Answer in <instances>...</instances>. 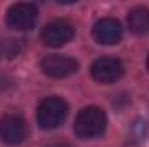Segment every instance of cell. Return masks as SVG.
I'll return each mask as SVG.
<instances>
[{
    "instance_id": "1",
    "label": "cell",
    "mask_w": 149,
    "mask_h": 147,
    "mask_svg": "<svg viewBox=\"0 0 149 147\" xmlns=\"http://www.w3.org/2000/svg\"><path fill=\"white\" fill-rule=\"evenodd\" d=\"M106 125H108L106 112L97 106H88L78 112L73 128L78 139L90 140L101 137L106 132Z\"/></svg>"
},
{
    "instance_id": "2",
    "label": "cell",
    "mask_w": 149,
    "mask_h": 147,
    "mask_svg": "<svg viewBox=\"0 0 149 147\" xmlns=\"http://www.w3.org/2000/svg\"><path fill=\"white\" fill-rule=\"evenodd\" d=\"M68 114V104L61 97H47L40 102L37 111V121L40 128L52 130L57 128Z\"/></svg>"
},
{
    "instance_id": "3",
    "label": "cell",
    "mask_w": 149,
    "mask_h": 147,
    "mask_svg": "<svg viewBox=\"0 0 149 147\" xmlns=\"http://www.w3.org/2000/svg\"><path fill=\"white\" fill-rule=\"evenodd\" d=\"M38 10L33 3H14L9 10H7V24L12 30H19V31H26L31 30L37 23Z\"/></svg>"
},
{
    "instance_id": "4",
    "label": "cell",
    "mask_w": 149,
    "mask_h": 147,
    "mask_svg": "<svg viewBox=\"0 0 149 147\" xmlns=\"http://www.w3.org/2000/svg\"><path fill=\"white\" fill-rule=\"evenodd\" d=\"M123 73H125V68L121 61L114 57H101L92 64V78L104 85L118 81L123 76Z\"/></svg>"
},
{
    "instance_id": "5",
    "label": "cell",
    "mask_w": 149,
    "mask_h": 147,
    "mask_svg": "<svg viewBox=\"0 0 149 147\" xmlns=\"http://www.w3.org/2000/svg\"><path fill=\"white\" fill-rule=\"evenodd\" d=\"M76 69H78V62L70 55L52 54L42 59V71L50 78H66L76 73Z\"/></svg>"
},
{
    "instance_id": "6",
    "label": "cell",
    "mask_w": 149,
    "mask_h": 147,
    "mask_svg": "<svg viewBox=\"0 0 149 147\" xmlns=\"http://www.w3.org/2000/svg\"><path fill=\"white\" fill-rule=\"evenodd\" d=\"M73 35H74L73 26L68 21H63V19L50 21L42 30V40L49 47H61V45L68 43L73 38Z\"/></svg>"
},
{
    "instance_id": "7",
    "label": "cell",
    "mask_w": 149,
    "mask_h": 147,
    "mask_svg": "<svg viewBox=\"0 0 149 147\" xmlns=\"http://www.w3.org/2000/svg\"><path fill=\"white\" fill-rule=\"evenodd\" d=\"M0 139L5 144L16 146L26 139V123L21 116L7 114L0 119Z\"/></svg>"
},
{
    "instance_id": "8",
    "label": "cell",
    "mask_w": 149,
    "mask_h": 147,
    "mask_svg": "<svg viewBox=\"0 0 149 147\" xmlns=\"http://www.w3.org/2000/svg\"><path fill=\"white\" fill-rule=\"evenodd\" d=\"M92 35L95 38V42H99L102 45H114L121 40L123 28H121L120 21H116L114 17H102L94 24Z\"/></svg>"
},
{
    "instance_id": "9",
    "label": "cell",
    "mask_w": 149,
    "mask_h": 147,
    "mask_svg": "<svg viewBox=\"0 0 149 147\" xmlns=\"http://www.w3.org/2000/svg\"><path fill=\"white\" fill-rule=\"evenodd\" d=\"M128 28L135 35H144L149 31V9L148 7H135L128 14Z\"/></svg>"
},
{
    "instance_id": "10",
    "label": "cell",
    "mask_w": 149,
    "mask_h": 147,
    "mask_svg": "<svg viewBox=\"0 0 149 147\" xmlns=\"http://www.w3.org/2000/svg\"><path fill=\"white\" fill-rule=\"evenodd\" d=\"M50 147H70L68 144H54V146H50Z\"/></svg>"
},
{
    "instance_id": "11",
    "label": "cell",
    "mask_w": 149,
    "mask_h": 147,
    "mask_svg": "<svg viewBox=\"0 0 149 147\" xmlns=\"http://www.w3.org/2000/svg\"><path fill=\"white\" fill-rule=\"evenodd\" d=\"M146 66H148V69H149V55H148V61H146Z\"/></svg>"
}]
</instances>
